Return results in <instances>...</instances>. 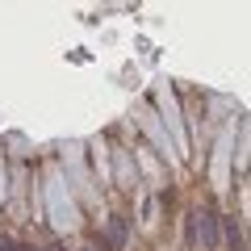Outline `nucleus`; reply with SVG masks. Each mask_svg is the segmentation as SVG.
<instances>
[{"label":"nucleus","mask_w":251,"mask_h":251,"mask_svg":"<svg viewBox=\"0 0 251 251\" xmlns=\"http://www.w3.org/2000/svg\"><path fill=\"white\" fill-rule=\"evenodd\" d=\"M109 155H113V184L122 188V193H134V184H138V159H134V147H122V143H117Z\"/></svg>","instance_id":"20e7f679"},{"label":"nucleus","mask_w":251,"mask_h":251,"mask_svg":"<svg viewBox=\"0 0 251 251\" xmlns=\"http://www.w3.org/2000/svg\"><path fill=\"white\" fill-rule=\"evenodd\" d=\"M151 105H155V113H159V122L168 126V134H172V143H176V151H180V159H184V147H188V134H184V109H180V97H176V88L172 84H159L155 88V97H151Z\"/></svg>","instance_id":"7ed1b4c3"},{"label":"nucleus","mask_w":251,"mask_h":251,"mask_svg":"<svg viewBox=\"0 0 251 251\" xmlns=\"http://www.w3.org/2000/svg\"><path fill=\"white\" fill-rule=\"evenodd\" d=\"M80 251H88V247H80Z\"/></svg>","instance_id":"6e6552de"},{"label":"nucleus","mask_w":251,"mask_h":251,"mask_svg":"<svg viewBox=\"0 0 251 251\" xmlns=\"http://www.w3.org/2000/svg\"><path fill=\"white\" fill-rule=\"evenodd\" d=\"M222 234L230 243V251H243V226H239V214H222Z\"/></svg>","instance_id":"39448f33"},{"label":"nucleus","mask_w":251,"mask_h":251,"mask_svg":"<svg viewBox=\"0 0 251 251\" xmlns=\"http://www.w3.org/2000/svg\"><path fill=\"white\" fill-rule=\"evenodd\" d=\"M134 126L147 134V147H151V151L159 155L168 168H180V151H176V143H172V134H168V126L159 122V113H155L151 100H138V105H134Z\"/></svg>","instance_id":"f03ea898"},{"label":"nucleus","mask_w":251,"mask_h":251,"mask_svg":"<svg viewBox=\"0 0 251 251\" xmlns=\"http://www.w3.org/2000/svg\"><path fill=\"white\" fill-rule=\"evenodd\" d=\"M0 205H9V163H4V147H0Z\"/></svg>","instance_id":"423d86ee"},{"label":"nucleus","mask_w":251,"mask_h":251,"mask_svg":"<svg viewBox=\"0 0 251 251\" xmlns=\"http://www.w3.org/2000/svg\"><path fill=\"white\" fill-rule=\"evenodd\" d=\"M0 251H38V247H29V243H21L17 234H0Z\"/></svg>","instance_id":"0eeeda50"},{"label":"nucleus","mask_w":251,"mask_h":251,"mask_svg":"<svg viewBox=\"0 0 251 251\" xmlns=\"http://www.w3.org/2000/svg\"><path fill=\"white\" fill-rule=\"evenodd\" d=\"M222 243V218L201 201V205H188L184 214V247L188 251H218Z\"/></svg>","instance_id":"f257e3e1"}]
</instances>
